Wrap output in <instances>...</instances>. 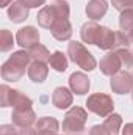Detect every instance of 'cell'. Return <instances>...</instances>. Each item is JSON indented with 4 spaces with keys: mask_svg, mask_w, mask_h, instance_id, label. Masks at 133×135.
<instances>
[{
    "mask_svg": "<svg viewBox=\"0 0 133 135\" xmlns=\"http://www.w3.org/2000/svg\"><path fill=\"white\" fill-rule=\"evenodd\" d=\"M30 54L27 50L13 52V55L2 65V77L6 82H17L25 74V68L30 66Z\"/></svg>",
    "mask_w": 133,
    "mask_h": 135,
    "instance_id": "6da1fadb",
    "label": "cell"
},
{
    "mask_svg": "<svg viewBox=\"0 0 133 135\" xmlns=\"http://www.w3.org/2000/svg\"><path fill=\"white\" fill-rule=\"evenodd\" d=\"M67 55L77 66H80L85 71H93L97 66L94 55L78 41H70L67 44Z\"/></svg>",
    "mask_w": 133,
    "mask_h": 135,
    "instance_id": "7a4b0ae2",
    "label": "cell"
},
{
    "mask_svg": "<svg viewBox=\"0 0 133 135\" xmlns=\"http://www.w3.org/2000/svg\"><path fill=\"white\" fill-rule=\"evenodd\" d=\"M88 119V112L83 107L69 108L63 119V131L66 134H81L85 132V124Z\"/></svg>",
    "mask_w": 133,
    "mask_h": 135,
    "instance_id": "3957f363",
    "label": "cell"
},
{
    "mask_svg": "<svg viewBox=\"0 0 133 135\" xmlns=\"http://www.w3.org/2000/svg\"><path fill=\"white\" fill-rule=\"evenodd\" d=\"M86 108H88V112L96 113L100 118H106L108 115L113 113L114 102H113V99L108 94H105V93H94V94L88 96Z\"/></svg>",
    "mask_w": 133,
    "mask_h": 135,
    "instance_id": "277c9868",
    "label": "cell"
},
{
    "mask_svg": "<svg viewBox=\"0 0 133 135\" xmlns=\"http://www.w3.org/2000/svg\"><path fill=\"white\" fill-rule=\"evenodd\" d=\"M110 86L113 90V93L116 94H127L132 93L133 90V74L125 71H121L117 74H114L110 80Z\"/></svg>",
    "mask_w": 133,
    "mask_h": 135,
    "instance_id": "5b68a950",
    "label": "cell"
},
{
    "mask_svg": "<svg viewBox=\"0 0 133 135\" xmlns=\"http://www.w3.org/2000/svg\"><path fill=\"white\" fill-rule=\"evenodd\" d=\"M121 69H124V68H122V61H121V58H119L116 50H108L102 57V60H100V71H102V74L113 77L114 74L121 72Z\"/></svg>",
    "mask_w": 133,
    "mask_h": 135,
    "instance_id": "8992f818",
    "label": "cell"
},
{
    "mask_svg": "<svg viewBox=\"0 0 133 135\" xmlns=\"http://www.w3.org/2000/svg\"><path fill=\"white\" fill-rule=\"evenodd\" d=\"M16 42L25 50V49H32L34 47L36 44H39V32H38V28H34L32 25H28V27H24V28H21L17 33H16Z\"/></svg>",
    "mask_w": 133,
    "mask_h": 135,
    "instance_id": "52a82bcc",
    "label": "cell"
},
{
    "mask_svg": "<svg viewBox=\"0 0 133 135\" xmlns=\"http://www.w3.org/2000/svg\"><path fill=\"white\" fill-rule=\"evenodd\" d=\"M50 32H52V36L58 41H69L72 36V25L69 17H58L53 22Z\"/></svg>",
    "mask_w": 133,
    "mask_h": 135,
    "instance_id": "ba28073f",
    "label": "cell"
},
{
    "mask_svg": "<svg viewBox=\"0 0 133 135\" xmlns=\"http://www.w3.org/2000/svg\"><path fill=\"white\" fill-rule=\"evenodd\" d=\"M36 135H58L60 123L53 116H42L34 123Z\"/></svg>",
    "mask_w": 133,
    "mask_h": 135,
    "instance_id": "9c48e42d",
    "label": "cell"
},
{
    "mask_svg": "<svg viewBox=\"0 0 133 135\" xmlns=\"http://www.w3.org/2000/svg\"><path fill=\"white\" fill-rule=\"evenodd\" d=\"M69 86H70L72 93H75L78 96H83L89 91L91 82H89L88 75H85L83 72H74L69 77Z\"/></svg>",
    "mask_w": 133,
    "mask_h": 135,
    "instance_id": "30bf717a",
    "label": "cell"
},
{
    "mask_svg": "<svg viewBox=\"0 0 133 135\" xmlns=\"http://www.w3.org/2000/svg\"><path fill=\"white\" fill-rule=\"evenodd\" d=\"M13 124H16L17 127H30L38 121L36 113L33 108H27V110H13L11 115Z\"/></svg>",
    "mask_w": 133,
    "mask_h": 135,
    "instance_id": "8fae6325",
    "label": "cell"
},
{
    "mask_svg": "<svg viewBox=\"0 0 133 135\" xmlns=\"http://www.w3.org/2000/svg\"><path fill=\"white\" fill-rule=\"evenodd\" d=\"M72 101H74V96H72V90H67L64 86H58L55 88L53 94H52V104L60 108V110H64V108H69L72 105Z\"/></svg>",
    "mask_w": 133,
    "mask_h": 135,
    "instance_id": "7c38bea8",
    "label": "cell"
},
{
    "mask_svg": "<svg viewBox=\"0 0 133 135\" xmlns=\"http://www.w3.org/2000/svg\"><path fill=\"white\" fill-rule=\"evenodd\" d=\"M28 9L30 8L22 0H17L14 3H11V6L8 8V17L13 24H21L28 17Z\"/></svg>",
    "mask_w": 133,
    "mask_h": 135,
    "instance_id": "4fadbf2b",
    "label": "cell"
},
{
    "mask_svg": "<svg viewBox=\"0 0 133 135\" xmlns=\"http://www.w3.org/2000/svg\"><path fill=\"white\" fill-rule=\"evenodd\" d=\"M85 11H86V16L91 21H99L106 14L108 3H106V0H89Z\"/></svg>",
    "mask_w": 133,
    "mask_h": 135,
    "instance_id": "5bb4252c",
    "label": "cell"
},
{
    "mask_svg": "<svg viewBox=\"0 0 133 135\" xmlns=\"http://www.w3.org/2000/svg\"><path fill=\"white\" fill-rule=\"evenodd\" d=\"M114 36L116 32H113L108 27H100L97 39H96V46L102 50H114Z\"/></svg>",
    "mask_w": 133,
    "mask_h": 135,
    "instance_id": "9a60e30c",
    "label": "cell"
},
{
    "mask_svg": "<svg viewBox=\"0 0 133 135\" xmlns=\"http://www.w3.org/2000/svg\"><path fill=\"white\" fill-rule=\"evenodd\" d=\"M57 19H58V16H57V13H55V9H53L52 5H47V6L41 8L39 13H38V16H36V21H38L39 27L49 28V30L52 28V25H53V22Z\"/></svg>",
    "mask_w": 133,
    "mask_h": 135,
    "instance_id": "2e32d148",
    "label": "cell"
},
{
    "mask_svg": "<svg viewBox=\"0 0 133 135\" xmlns=\"http://www.w3.org/2000/svg\"><path fill=\"white\" fill-rule=\"evenodd\" d=\"M49 74V68L45 63L42 61H32L28 66V77L32 79V82L34 83H42L47 79Z\"/></svg>",
    "mask_w": 133,
    "mask_h": 135,
    "instance_id": "e0dca14e",
    "label": "cell"
},
{
    "mask_svg": "<svg viewBox=\"0 0 133 135\" xmlns=\"http://www.w3.org/2000/svg\"><path fill=\"white\" fill-rule=\"evenodd\" d=\"M100 25L96 21H89L86 24H83L81 30H80V36L83 39V42H88V44H96V39H97V35H99Z\"/></svg>",
    "mask_w": 133,
    "mask_h": 135,
    "instance_id": "ac0fdd59",
    "label": "cell"
},
{
    "mask_svg": "<svg viewBox=\"0 0 133 135\" xmlns=\"http://www.w3.org/2000/svg\"><path fill=\"white\" fill-rule=\"evenodd\" d=\"M102 126L105 127L108 135H117L121 132V127H122V116L117 113H111L105 118Z\"/></svg>",
    "mask_w": 133,
    "mask_h": 135,
    "instance_id": "d6986e66",
    "label": "cell"
},
{
    "mask_svg": "<svg viewBox=\"0 0 133 135\" xmlns=\"http://www.w3.org/2000/svg\"><path fill=\"white\" fill-rule=\"evenodd\" d=\"M49 66L52 68L53 71H57V72H64L67 69V57L63 52H60V50L53 52V54L50 55Z\"/></svg>",
    "mask_w": 133,
    "mask_h": 135,
    "instance_id": "ffe728a7",
    "label": "cell"
},
{
    "mask_svg": "<svg viewBox=\"0 0 133 135\" xmlns=\"http://www.w3.org/2000/svg\"><path fill=\"white\" fill-rule=\"evenodd\" d=\"M28 54H30L32 61H42V63L49 61L50 60V55H52L49 52V49L45 46H42V44H36L34 47H32L28 50Z\"/></svg>",
    "mask_w": 133,
    "mask_h": 135,
    "instance_id": "44dd1931",
    "label": "cell"
},
{
    "mask_svg": "<svg viewBox=\"0 0 133 135\" xmlns=\"http://www.w3.org/2000/svg\"><path fill=\"white\" fill-rule=\"evenodd\" d=\"M19 90H13L8 85H2L0 86V105L2 107H13L14 99L17 96Z\"/></svg>",
    "mask_w": 133,
    "mask_h": 135,
    "instance_id": "7402d4cb",
    "label": "cell"
},
{
    "mask_svg": "<svg viewBox=\"0 0 133 135\" xmlns=\"http://www.w3.org/2000/svg\"><path fill=\"white\" fill-rule=\"evenodd\" d=\"M119 27H121L122 32H130V30H133V8H127V9L121 11Z\"/></svg>",
    "mask_w": 133,
    "mask_h": 135,
    "instance_id": "603a6c76",
    "label": "cell"
},
{
    "mask_svg": "<svg viewBox=\"0 0 133 135\" xmlns=\"http://www.w3.org/2000/svg\"><path fill=\"white\" fill-rule=\"evenodd\" d=\"M32 105H33V101H32L28 96H25L24 93L17 91V96H16L14 104H13V110H27V108H33Z\"/></svg>",
    "mask_w": 133,
    "mask_h": 135,
    "instance_id": "cb8c5ba5",
    "label": "cell"
},
{
    "mask_svg": "<svg viewBox=\"0 0 133 135\" xmlns=\"http://www.w3.org/2000/svg\"><path fill=\"white\" fill-rule=\"evenodd\" d=\"M13 44H14V38H13V33L6 28H3L0 32V50L2 52H8L13 49Z\"/></svg>",
    "mask_w": 133,
    "mask_h": 135,
    "instance_id": "d4e9b609",
    "label": "cell"
},
{
    "mask_svg": "<svg viewBox=\"0 0 133 135\" xmlns=\"http://www.w3.org/2000/svg\"><path fill=\"white\" fill-rule=\"evenodd\" d=\"M50 5L53 6V9H55V13H57L58 17H69V14H70V6H69V3H67L66 0H55V2L50 3Z\"/></svg>",
    "mask_w": 133,
    "mask_h": 135,
    "instance_id": "484cf974",
    "label": "cell"
},
{
    "mask_svg": "<svg viewBox=\"0 0 133 135\" xmlns=\"http://www.w3.org/2000/svg\"><path fill=\"white\" fill-rule=\"evenodd\" d=\"M121 61H122V68L127 69V68H132L133 66V52H130L129 49H117L116 50Z\"/></svg>",
    "mask_w": 133,
    "mask_h": 135,
    "instance_id": "4316f807",
    "label": "cell"
},
{
    "mask_svg": "<svg viewBox=\"0 0 133 135\" xmlns=\"http://www.w3.org/2000/svg\"><path fill=\"white\" fill-rule=\"evenodd\" d=\"M130 46V41H129V36L125 32H116V36H114V50L117 49H127Z\"/></svg>",
    "mask_w": 133,
    "mask_h": 135,
    "instance_id": "83f0119b",
    "label": "cell"
},
{
    "mask_svg": "<svg viewBox=\"0 0 133 135\" xmlns=\"http://www.w3.org/2000/svg\"><path fill=\"white\" fill-rule=\"evenodd\" d=\"M113 8L117 11H124L127 8H133V0H111Z\"/></svg>",
    "mask_w": 133,
    "mask_h": 135,
    "instance_id": "f1b7e54d",
    "label": "cell"
},
{
    "mask_svg": "<svg viewBox=\"0 0 133 135\" xmlns=\"http://www.w3.org/2000/svg\"><path fill=\"white\" fill-rule=\"evenodd\" d=\"M17 129L16 124H3L0 126V135H17Z\"/></svg>",
    "mask_w": 133,
    "mask_h": 135,
    "instance_id": "f546056e",
    "label": "cell"
},
{
    "mask_svg": "<svg viewBox=\"0 0 133 135\" xmlns=\"http://www.w3.org/2000/svg\"><path fill=\"white\" fill-rule=\"evenodd\" d=\"M89 135H108V134H106V131H105L103 126L97 124V126H93L89 129Z\"/></svg>",
    "mask_w": 133,
    "mask_h": 135,
    "instance_id": "4dcf8cb0",
    "label": "cell"
},
{
    "mask_svg": "<svg viewBox=\"0 0 133 135\" xmlns=\"http://www.w3.org/2000/svg\"><path fill=\"white\" fill-rule=\"evenodd\" d=\"M17 135H36V129L34 127H19L17 129Z\"/></svg>",
    "mask_w": 133,
    "mask_h": 135,
    "instance_id": "1f68e13d",
    "label": "cell"
},
{
    "mask_svg": "<svg viewBox=\"0 0 133 135\" xmlns=\"http://www.w3.org/2000/svg\"><path fill=\"white\" fill-rule=\"evenodd\" d=\"M28 8H38V6H42L45 3V0H22Z\"/></svg>",
    "mask_w": 133,
    "mask_h": 135,
    "instance_id": "d6a6232c",
    "label": "cell"
},
{
    "mask_svg": "<svg viewBox=\"0 0 133 135\" xmlns=\"http://www.w3.org/2000/svg\"><path fill=\"white\" fill-rule=\"evenodd\" d=\"M122 135H133V123H129L124 126L122 129Z\"/></svg>",
    "mask_w": 133,
    "mask_h": 135,
    "instance_id": "836d02e7",
    "label": "cell"
},
{
    "mask_svg": "<svg viewBox=\"0 0 133 135\" xmlns=\"http://www.w3.org/2000/svg\"><path fill=\"white\" fill-rule=\"evenodd\" d=\"M11 3H13V0H2V5H0V6H2V8H6V6L11 5Z\"/></svg>",
    "mask_w": 133,
    "mask_h": 135,
    "instance_id": "e575fe53",
    "label": "cell"
},
{
    "mask_svg": "<svg viewBox=\"0 0 133 135\" xmlns=\"http://www.w3.org/2000/svg\"><path fill=\"white\" fill-rule=\"evenodd\" d=\"M127 36H129V41H130V44H133V30H130V32L127 33Z\"/></svg>",
    "mask_w": 133,
    "mask_h": 135,
    "instance_id": "d590c367",
    "label": "cell"
},
{
    "mask_svg": "<svg viewBox=\"0 0 133 135\" xmlns=\"http://www.w3.org/2000/svg\"><path fill=\"white\" fill-rule=\"evenodd\" d=\"M132 98H133V90H132Z\"/></svg>",
    "mask_w": 133,
    "mask_h": 135,
    "instance_id": "8d00e7d4",
    "label": "cell"
},
{
    "mask_svg": "<svg viewBox=\"0 0 133 135\" xmlns=\"http://www.w3.org/2000/svg\"><path fill=\"white\" fill-rule=\"evenodd\" d=\"M132 74H133V72H132Z\"/></svg>",
    "mask_w": 133,
    "mask_h": 135,
    "instance_id": "74e56055",
    "label": "cell"
}]
</instances>
